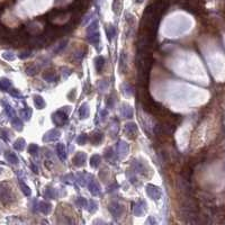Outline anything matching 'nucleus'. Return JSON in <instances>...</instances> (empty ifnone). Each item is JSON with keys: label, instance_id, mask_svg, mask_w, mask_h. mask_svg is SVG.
<instances>
[{"label": "nucleus", "instance_id": "obj_2", "mask_svg": "<svg viewBox=\"0 0 225 225\" xmlns=\"http://www.w3.org/2000/svg\"><path fill=\"white\" fill-rule=\"evenodd\" d=\"M213 216H215V218H217L220 223H225V205L214 208Z\"/></svg>", "mask_w": 225, "mask_h": 225}, {"label": "nucleus", "instance_id": "obj_1", "mask_svg": "<svg viewBox=\"0 0 225 225\" xmlns=\"http://www.w3.org/2000/svg\"><path fill=\"white\" fill-rule=\"evenodd\" d=\"M138 99H140V101H141V104H142V106H143L144 109H146V108L154 101L153 99H152V97H151V95L149 93L148 88L143 87V86H141L140 89H138Z\"/></svg>", "mask_w": 225, "mask_h": 225}]
</instances>
